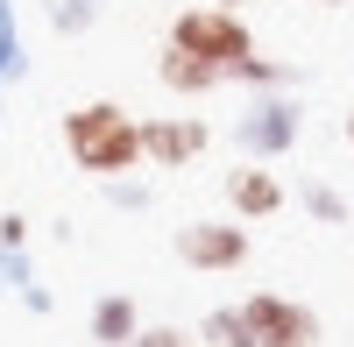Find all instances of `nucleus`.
Here are the masks:
<instances>
[{
  "label": "nucleus",
  "mask_w": 354,
  "mask_h": 347,
  "mask_svg": "<svg viewBox=\"0 0 354 347\" xmlns=\"http://www.w3.org/2000/svg\"><path fill=\"white\" fill-rule=\"evenodd\" d=\"M64 149L78 170H93V178H128L142 163V121L121 106V100H85L64 113Z\"/></svg>",
  "instance_id": "1"
},
{
  "label": "nucleus",
  "mask_w": 354,
  "mask_h": 347,
  "mask_svg": "<svg viewBox=\"0 0 354 347\" xmlns=\"http://www.w3.org/2000/svg\"><path fill=\"white\" fill-rule=\"evenodd\" d=\"M163 43L192 50V57H205V64H220V71H234L241 57H255V28L234 15V8L198 0V8H177V15H170V36H163Z\"/></svg>",
  "instance_id": "2"
},
{
  "label": "nucleus",
  "mask_w": 354,
  "mask_h": 347,
  "mask_svg": "<svg viewBox=\"0 0 354 347\" xmlns=\"http://www.w3.org/2000/svg\"><path fill=\"white\" fill-rule=\"evenodd\" d=\"M241 319L255 347H319V312L283 298V291H248L241 298Z\"/></svg>",
  "instance_id": "3"
},
{
  "label": "nucleus",
  "mask_w": 354,
  "mask_h": 347,
  "mask_svg": "<svg viewBox=\"0 0 354 347\" xmlns=\"http://www.w3.org/2000/svg\"><path fill=\"white\" fill-rule=\"evenodd\" d=\"M298 128H305V106L290 93H255L248 113L234 121V142L248 149V163H262V156H283L290 142H298Z\"/></svg>",
  "instance_id": "4"
},
{
  "label": "nucleus",
  "mask_w": 354,
  "mask_h": 347,
  "mask_svg": "<svg viewBox=\"0 0 354 347\" xmlns=\"http://www.w3.org/2000/svg\"><path fill=\"white\" fill-rule=\"evenodd\" d=\"M205 149H213V128L198 113H156V121H142V163H156V170H185Z\"/></svg>",
  "instance_id": "5"
},
{
  "label": "nucleus",
  "mask_w": 354,
  "mask_h": 347,
  "mask_svg": "<svg viewBox=\"0 0 354 347\" xmlns=\"http://www.w3.org/2000/svg\"><path fill=\"white\" fill-rule=\"evenodd\" d=\"M177 263H192L205 276L241 270L248 263V227H234V220H192V227H177Z\"/></svg>",
  "instance_id": "6"
},
{
  "label": "nucleus",
  "mask_w": 354,
  "mask_h": 347,
  "mask_svg": "<svg viewBox=\"0 0 354 347\" xmlns=\"http://www.w3.org/2000/svg\"><path fill=\"white\" fill-rule=\"evenodd\" d=\"M156 78H163V93H177V100H205V93H220V85H227L220 64H205V57L177 50V43L156 50Z\"/></svg>",
  "instance_id": "7"
},
{
  "label": "nucleus",
  "mask_w": 354,
  "mask_h": 347,
  "mask_svg": "<svg viewBox=\"0 0 354 347\" xmlns=\"http://www.w3.org/2000/svg\"><path fill=\"white\" fill-rule=\"evenodd\" d=\"M227 206L241 213V220H270V213H283V185H277V170H262V163L227 170Z\"/></svg>",
  "instance_id": "8"
},
{
  "label": "nucleus",
  "mask_w": 354,
  "mask_h": 347,
  "mask_svg": "<svg viewBox=\"0 0 354 347\" xmlns=\"http://www.w3.org/2000/svg\"><path fill=\"white\" fill-rule=\"evenodd\" d=\"M227 85H248V93H290L298 85V64H277V57H241V64L227 71Z\"/></svg>",
  "instance_id": "9"
},
{
  "label": "nucleus",
  "mask_w": 354,
  "mask_h": 347,
  "mask_svg": "<svg viewBox=\"0 0 354 347\" xmlns=\"http://www.w3.org/2000/svg\"><path fill=\"white\" fill-rule=\"evenodd\" d=\"M135 333H142L135 298H100V305H93V340H100V347H128Z\"/></svg>",
  "instance_id": "10"
},
{
  "label": "nucleus",
  "mask_w": 354,
  "mask_h": 347,
  "mask_svg": "<svg viewBox=\"0 0 354 347\" xmlns=\"http://www.w3.org/2000/svg\"><path fill=\"white\" fill-rule=\"evenodd\" d=\"M198 340H205V347H255V340H248V319H241V305H220V312H205Z\"/></svg>",
  "instance_id": "11"
},
{
  "label": "nucleus",
  "mask_w": 354,
  "mask_h": 347,
  "mask_svg": "<svg viewBox=\"0 0 354 347\" xmlns=\"http://www.w3.org/2000/svg\"><path fill=\"white\" fill-rule=\"evenodd\" d=\"M100 21V0H50V28L57 36H85Z\"/></svg>",
  "instance_id": "12"
},
{
  "label": "nucleus",
  "mask_w": 354,
  "mask_h": 347,
  "mask_svg": "<svg viewBox=\"0 0 354 347\" xmlns=\"http://www.w3.org/2000/svg\"><path fill=\"white\" fill-rule=\"evenodd\" d=\"M305 213H312V220H326V227H340V220H347V198H340L333 185L305 178Z\"/></svg>",
  "instance_id": "13"
},
{
  "label": "nucleus",
  "mask_w": 354,
  "mask_h": 347,
  "mask_svg": "<svg viewBox=\"0 0 354 347\" xmlns=\"http://www.w3.org/2000/svg\"><path fill=\"white\" fill-rule=\"evenodd\" d=\"M128 347H192V333H185V326H142Z\"/></svg>",
  "instance_id": "14"
},
{
  "label": "nucleus",
  "mask_w": 354,
  "mask_h": 347,
  "mask_svg": "<svg viewBox=\"0 0 354 347\" xmlns=\"http://www.w3.org/2000/svg\"><path fill=\"white\" fill-rule=\"evenodd\" d=\"M106 198H113V206H149V191L128 185V178H113V185H106Z\"/></svg>",
  "instance_id": "15"
},
{
  "label": "nucleus",
  "mask_w": 354,
  "mask_h": 347,
  "mask_svg": "<svg viewBox=\"0 0 354 347\" xmlns=\"http://www.w3.org/2000/svg\"><path fill=\"white\" fill-rule=\"evenodd\" d=\"M28 241V220L21 213H0V248H21Z\"/></svg>",
  "instance_id": "16"
},
{
  "label": "nucleus",
  "mask_w": 354,
  "mask_h": 347,
  "mask_svg": "<svg viewBox=\"0 0 354 347\" xmlns=\"http://www.w3.org/2000/svg\"><path fill=\"white\" fill-rule=\"evenodd\" d=\"M213 8H234V15H241V8H248V0H213Z\"/></svg>",
  "instance_id": "17"
},
{
  "label": "nucleus",
  "mask_w": 354,
  "mask_h": 347,
  "mask_svg": "<svg viewBox=\"0 0 354 347\" xmlns=\"http://www.w3.org/2000/svg\"><path fill=\"white\" fill-rule=\"evenodd\" d=\"M347 149H354V106H347Z\"/></svg>",
  "instance_id": "18"
},
{
  "label": "nucleus",
  "mask_w": 354,
  "mask_h": 347,
  "mask_svg": "<svg viewBox=\"0 0 354 347\" xmlns=\"http://www.w3.org/2000/svg\"><path fill=\"white\" fill-rule=\"evenodd\" d=\"M312 8H340V0H312Z\"/></svg>",
  "instance_id": "19"
}]
</instances>
